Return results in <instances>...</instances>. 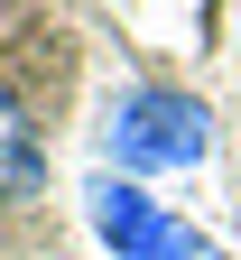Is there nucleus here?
Listing matches in <instances>:
<instances>
[{
  "label": "nucleus",
  "instance_id": "f257e3e1",
  "mask_svg": "<svg viewBox=\"0 0 241 260\" xmlns=\"http://www.w3.org/2000/svg\"><path fill=\"white\" fill-rule=\"evenodd\" d=\"M102 158L112 177H195L214 158V103L186 84H121L102 103Z\"/></svg>",
  "mask_w": 241,
  "mask_h": 260
},
{
  "label": "nucleus",
  "instance_id": "f03ea898",
  "mask_svg": "<svg viewBox=\"0 0 241 260\" xmlns=\"http://www.w3.org/2000/svg\"><path fill=\"white\" fill-rule=\"evenodd\" d=\"M84 223H93V242L112 251V260H177L186 233H195V223H177L140 177H112V168L84 186Z\"/></svg>",
  "mask_w": 241,
  "mask_h": 260
},
{
  "label": "nucleus",
  "instance_id": "7ed1b4c3",
  "mask_svg": "<svg viewBox=\"0 0 241 260\" xmlns=\"http://www.w3.org/2000/svg\"><path fill=\"white\" fill-rule=\"evenodd\" d=\"M38 195H47V130L28 93L0 75V205H38Z\"/></svg>",
  "mask_w": 241,
  "mask_h": 260
},
{
  "label": "nucleus",
  "instance_id": "20e7f679",
  "mask_svg": "<svg viewBox=\"0 0 241 260\" xmlns=\"http://www.w3.org/2000/svg\"><path fill=\"white\" fill-rule=\"evenodd\" d=\"M177 260H232V251H223L214 233H186V251H177Z\"/></svg>",
  "mask_w": 241,
  "mask_h": 260
}]
</instances>
